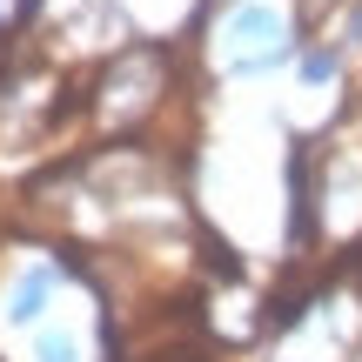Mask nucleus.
<instances>
[{"label":"nucleus","instance_id":"obj_1","mask_svg":"<svg viewBox=\"0 0 362 362\" xmlns=\"http://www.w3.org/2000/svg\"><path fill=\"white\" fill-rule=\"evenodd\" d=\"M40 288H47V282H40V275H34V282H27L21 296H13V309H7L13 322H34V315H40Z\"/></svg>","mask_w":362,"mask_h":362},{"label":"nucleus","instance_id":"obj_2","mask_svg":"<svg viewBox=\"0 0 362 362\" xmlns=\"http://www.w3.org/2000/svg\"><path fill=\"white\" fill-rule=\"evenodd\" d=\"M40 362H74V342H67V336H47V342H40Z\"/></svg>","mask_w":362,"mask_h":362}]
</instances>
